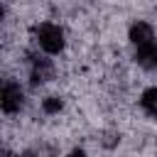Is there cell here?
Masks as SVG:
<instances>
[{
  "mask_svg": "<svg viewBox=\"0 0 157 157\" xmlns=\"http://www.w3.org/2000/svg\"><path fill=\"white\" fill-rule=\"evenodd\" d=\"M132 59H135V64H137L140 69L155 71V69H157V42H150V44L137 47L135 54H132Z\"/></svg>",
  "mask_w": 157,
  "mask_h": 157,
  "instance_id": "5",
  "label": "cell"
},
{
  "mask_svg": "<svg viewBox=\"0 0 157 157\" xmlns=\"http://www.w3.org/2000/svg\"><path fill=\"white\" fill-rule=\"evenodd\" d=\"M22 108H25V88L12 78L2 81V86H0V110L5 115H17Z\"/></svg>",
  "mask_w": 157,
  "mask_h": 157,
  "instance_id": "2",
  "label": "cell"
},
{
  "mask_svg": "<svg viewBox=\"0 0 157 157\" xmlns=\"http://www.w3.org/2000/svg\"><path fill=\"white\" fill-rule=\"evenodd\" d=\"M52 76H54V64H52V59H47V56H34V59L29 61V83H32V86H42V83H47Z\"/></svg>",
  "mask_w": 157,
  "mask_h": 157,
  "instance_id": "4",
  "label": "cell"
},
{
  "mask_svg": "<svg viewBox=\"0 0 157 157\" xmlns=\"http://www.w3.org/2000/svg\"><path fill=\"white\" fill-rule=\"evenodd\" d=\"M34 44L44 56H59L66 49V32L56 22H39L34 27Z\"/></svg>",
  "mask_w": 157,
  "mask_h": 157,
  "instance_id": "1",
  "label": "cell"
},
{
  "mask_svg": "<svg viewBox=\"0 0 157 157\" xmlns=\"http://www.w3.org/2000/svg\"><path fill=\"white\" fill-rule=\"evenodd\" d=\"M69 157H88V155H86V150H81V147H74V150L69 152Z\"/></svg>",
  "mask_w": 157,
  "mask_h": 157,
  "instance_id": "8",
  "label": "cell"
},
{
  "mask_svg": "<svg viewBox=\"0 0 157 157\" xmlns=\"http://www.w3.org/2000/svg\"><path fill=\"white\" fill-rule=\"evenodd\" d=\"M128 39L130 44L137 49L142 44H150V42H157L155 39V27L147 22V20H135L130 27H128Z\"/></svg>",
  "mask_w": 157,
  "mask_h": 157,
  "instance_id": "3",
  "label": "cell"
},
{
  "mask_svg": "<svg viewBox=\"0 0 157 157\" xmlns=\"http://www.w3.org/2000/svg\"><path fill=\"white\" fill-rule=\"evenodd\" d=\"M64 110V98L52 93V96H44L42 98V113L44 115H59Z\"/></svg>",
  "mask_w": 157,
  "mask_h": 157,
  "instance_id": "7",
  "label": "cell"
},
{
  "mask_svg": "<svg viewBox=\"0 0 157 157\" xmlns=\"http://www.w3.org/2000/svg\"><path fill=\"white\" fill-rule=\"evenodd\" d=\"M137 103H140V108H142L147 115L157 118V86H147V88H142Z\"/></svg>",
  "mask_w": 157,
  "mask_h": 157,
  "instance_id": "6",
  "label": "cell"
}]
</instances>
